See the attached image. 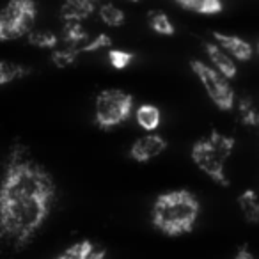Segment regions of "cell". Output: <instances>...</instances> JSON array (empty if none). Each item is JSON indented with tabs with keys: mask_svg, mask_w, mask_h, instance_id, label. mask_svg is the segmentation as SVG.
<instances>
[{
	"mask_svg": "<svg viewBox=\"0 0 259 259\" xmlns=\"http://www.w3.org/2000/svg\"><path fill=\"white\" fill-rule=\"evenodd\" d=\"M57 187L52 174L15 144L0 180V240L23 248L45 226L54 208Z\"/></svg>",
	"mask_w": 259,
	"mask_h": 259,
	"instance_id": "1",
	"label": "cell"
},
{
	"mask_svg": "<svg viewBox=\"0 0 259 259\" xmlns=\"http://www.w3.org/2000/svg\"><path fill=\"white\" fill-rule=\"evenodd\" d=\"M201 204L190 190H169L160 194L153 202L151 222L167 236H181L194 231L199 220Z\"/></svg>",
	"mask_w": 259,
	"mask_h": 259,
	"instance_id": "2",
	"label": "cell"
},
{
	"mask_svg": "<svg viewBox=\"0 0 259 259\" xmlns=\"http://www.w3.org/2000/svg\"><path fill=\"white\" fill-rule=\"evenodd\" d=\"M234 146H236L234 137L222 134L219 130H213L208 137L197 141L192 146V162L209 180L222 185V187H227L229 180L226 176V163L233 155Z\"/></svg>",
	"mask_w": 259,
	"mask_h": 259,
	"instance_id": "3",
	"label": "cell"
},
{
	"mask_svg": "<svg viewBox=\"0 0 259 259\" xmlns=\"http://www.w3.org/2000/svg\"><path fill=\"white\" fill-rule=\"evenodd\" d=\"M134 112V96L121 89H105L96 96L94 122L101 130H112L128 121Z\"/></svg>",
	"mask_w": 259,
	"mask_h": 259,
	"instance_id": "4",
	"label": "cell"
},
{
	"mask_svg": "<svg viewBox=\"0 0 259 259\" xmlns=\"http://www.w3.org/2000/svg\"><path fill=\"white\" fill-rule=\"evenodd\" d=\"M37 16L36 0H9L0 9V41H15L29 36Z\"/></svg>",
	"mask_w": 259,
	"mask_h": 259,
	"instance_id": "5",
	"label": "cell"
},
{
	"mask_svg": "<svg viewBox=\"0 0 259 259\" xmlns=\"http://www.w3.org/2000/svg\"><path fill=\"white\" fill-rule=\"evenodd\" d=\"M190 68L195 73V76L199 78L201 85L204 87L206 94L211 100V103L215 105L219 110L229 112L236 107V93L231 87L229 78L219 73L211 64L201 61V59H192Z\"/></svg>",
	"mask_w": 259,
	"mask_h": 259,
	"instance_id": "6",
	"label": "cell"
},
{
	"mask_svg": "<svg viewBox=\"0 0 259 259\" xmlns=\"http://www.w3.org/2000/svg\"><path fill=\"white\" fill-rule=\"evenodd\" d=\"M167 149V141L160 134H146L139 137L130 148V158L139 163H148L158 158Z\"/></svg>",
	"mask_w": 259,
	"mask_h": 259,
	"instance_id": "7",
	"label": "cell"
},
{
	"mask_svg": "<svg viewBox=\"0 0 259 259\" xmlns=\"http://www.w3.org/2000/svg\"><path fill=\"white\" fill-rule=\"evenodd\" d=\"M213 39L222 50H226L234 61L248 62L254 57V47L247 39L234 34H224V32H213Z\"/></svg>",
	"mask_w": 259,
	"mask_h": 259,
	"instance_id": "8",
	"label": "cell"
},
{
	"mask_svg": "<svg viewBox=\"0 0 259 259\" xmlns=\"http://www.w3.org/2000/svg\"><path fill=\"white\" fill-rule=\"evenodd\" d=\"M100 8L98 0H62L61 16L64 22H83Z\"/></svg>",
	"mask_w": 259,
	"mask_h": 259,
	"instance_id": "9",
	"label": "cell"
},
{
	"mask_svg": "<svg viewBox=\"0 0 259 259\" xmlns=\"http://www.w3.org/2000/svg\"><path fill=\"white\" fill-rule=\"evenodd\" d=\"M204 52H206V55H208L213 68L219 73H222L226 78L231 80L238 75L236 61H234L226 50H222L217 43H204Z\"/></svg>",
	"mask_w": 259,
	"mask_h": 259,
	"instance_id": "10",
	"label": "cell"
},
{
	"mask_svg": "<svg viewBox=\"0 0 259 259\" xmlns=\"http://www.w3.org/2000/svg\"><path fill=\"white\" fill-rule=\"evenodd\" d=\"M105 255H107V250L103 247H98L89 240H82L69 245L55 259H105Z\"/></svg>",
	"mask_w": 259,
	"mask_h": 259,
	"instance_id": "11",
	"label": "cell"
},
{
	"mask_svg": "<svg viewBox=\"0 0 259 259\" xmlns=\"http://www.w3.org/2000/svg\"><path fill=\"white\" fill-rule=\"evenodd\" d=\"M135 121L146 134H153L162 124V110L153 103H144L135 110Z\"/></svg>",
	"mask_w": 259,
	"mask_h": 259,
	"instance_id": "12",
	"label": "cell"
},
{
	"mask_svg": "<svg viewBox=\"0 0 259 259\" xmlns=\"http://www.w3.org/2000/svg\"><path fill=\"white\" fill-rule=\"evenodd\" d=\"M238 208L248 224H259V195L255 190L247 188L238 195Z\"/></svg>",
	"mask_w": 259,
	"mask_h": 259,
	"instance_id": "13",
	"label": "cell"
},
{
	"mask_svg": "<svg viewBox=\"0 0 259 259\" xmlns=\"http://www.w3.org/2000/svg\"><path fill=\"white\" fill-rule=\"evenodd\" d=\"M181 9L195 15H219L224 11L222 0H174Z\"/></svg>",
	"mask_w": 259,
	"mask_h": 259,
	"instance_id": "14",
	"label": "cell"
},
{
	"mask_svg": "<svg viewBox=\"0 0 259 259\" xmlns=\"http://www.w3.org/2000/svg\"><path fill=\"white\" fill-rule=\"evenodd\" d=\"M61 39L66 47L82 48L87 43V39H89V34H87L82 22H64Z\"/></svg>",
	"mask_w": 259,
	"mask_h": 259,
	"instance_id": "15",
	"label": "cell"
},
{
	"mask_svg": "<svg viewBox=\"0 0 259 259\" xmlns=\"http://www.w3.org/2000/svg\"><path fill=\"white\" fill-rule=\"evenodd\" d=\"M30 75V68L20 64V62L0 61V87L8 85L11 82H16L20 78H25Z\"/></svg>",
	"mask_w": 259,
	"mask_h": 259,
	"instance_id": "16",
	"label": "cell"
},
{
	"mask_svg": "<svg viewBox=\"0 0 259 259\" xmlns=\"http://www.w3.org/2000/svg\"><path fill=\"white\" fill-rule=\"evenodd\" d=\"M148 25H149V29L158 34V36H172V34L176 32L174 23L170 22L167 13L160 11V9H151V11L148 13Z\"/></svg>",
	"mask_w": 259,
	"mask_h": 259,
	"instance_id": "17",
	"label": "cell"
},
{
	"mask_svg": "<svg viewBox=\"0 0 259 259\" xmlns=\"http://www.w3.org/2000/svg\"><path fill=\"white\" fill-rule=\"evenodd\" d=\"M98 15H100V20L105 23L107 27H121L124 25V11L121 8H117L112 2H105L98 8Z\"/></svg>",
	"mask_w": 259,
	"mask_h": 259,
	"instance_id": "18",
	"label": "cell"
},
{
	"mask_svg": "<svg viewBox=\"0 0 259 259\" xmlns=\"http://www.w3.org/2000/svg\"><path fill=\"white\" fill-rule=\"evenodd\" d=\"M80 54H82V52H80V48L66 47V45H64V48H55V50L52 52L50 61H52V64H54L55 68L64 69V68H69V66L75 64V62L78 61Z\"/></svg>",
	"mask_w": 259,
	"mask_h": 259,
	"instance_id": "19",
	"label": "cell"
},
{
	"mask_svg": "<svg viewBox=\"0 0 259 259\" xmlns=\"http://www.w3.org/2000/svg\"><path fill=\"white\" fill-rule=\"evenodd\" d=\"M238 105V115H240V121L243 122L248 128H254L255 122L259 119V108L255 107V103L248 96H243L240 100H236Z\"/></svg>",
	"mask_w": 259,
	"mask_h": 259,
	"instance_id": "20",
	"label": "cell"
},
{
	"mask_svg": "<svg viewBox=\"0 0 259 259\" xmlns=\"http://www.w3.org/2000/svg\"><path fill=\"white\" fill-rule=\"evenodd\" d=\"M29 45L36 48H45V50H55L59 45V36L52 30H30L27 36Z\"/></svg>",
	"mask_w": 259,
	"mask_h": 259,
	"instance_id": "21",
	"label": "cell"
},
{
	"mask_svg": "<svg viewBox=\"0 0 259 259\" xmlns=\"http://www.w3.org/2000/svg\"><path fill=\"white\" fill-rule=\"evenodd\" d=\"M108 62L114 69H126L132 62H134V54H130L126 50H119V48H112L108 52Z\"/></svg>",
	"mask_w": 259,
	"mask_h": 259,
	"instance_id": "22",
	"label": "cell"
},
{
	"mask_svg": "<svg viewBox=\"0 0 259 259\" xmlns=\"http://www.w3.org/2000/svg\"><path fill=\"white\" fill-rule=\"evenodd\" d=\"M110 45H112V37L108 36V34L101 32V34H98V36H94L93 39H87V43L80 48V52H82V54H85V52L87 54H93V52L108 48Z\"/></svg>",
	"mask_w": 259,
	"mask_h": 259,
	"instance_id": "23",
	"label": "cell"
},
{
	"mask_svg": "<svg viewBox=\"0 0 259 259\" xmlns=\"http://www.w3.org/2000/svg\"><path fill=\"white\" fill-rule=\"evenodd\" d=\"M234 259H255L254 255H252V252L248 250L247 247H241L240 250L236 252V255H234Z\"/></svg>",
	"mask_w": 259,
	"mask_h": 259,
	"instance_id": "24",
	"label": "cell"
},
{
	"mask_svg": "<svg viewBox=\"0 0 259 259\" xmlns=\"http://www.w3.org/2000/svg\"><path fill=\"white\" fill-rule=\"evenodd\" d=\"M254 130H257V134H259V119H257V122H255V126H254Z\"/></svg>",
	"mask_w": 259,
	"mask_h": 259,
	"instance_id": "25",
	"label": "cell"
},
{
	"mask_svg": "<svg viewBox=\"0 0 259 259\" xmlns=\"http://www.w3.org/2000/svg\"><path fill=\"white\" fill-rule=\"evenodd\" d=\"M130 2H134V4H137V2H141V0H130Z\"/></svg>",
	"mask_w": 259,
	"mask_h": 259,
	"instance_id": "26",
	"label": "cell"
},
{
	"mask_svg": "<svg viewBox=\"0 0 259 259\" xmlns=\"http://www.w3.org/2000/svg\"><path fill=\"white\" fill-rule=\"evenodd\" d=\"M257 54H259V41H257Z\"/></svg>",
	"mask_w": 259,
	"mask_h": 259,
	"instance_id": "27",
	"label": "cell"
}]
</instances>
